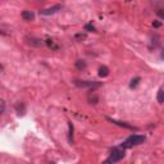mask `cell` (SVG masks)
I'll return each instance as SVG.
<instances>
[{"instance_id":"21","label":"cell","mask_w":164,"mask_h":164,"mask_svg":"<svg viewBox=\"0 0 164 164\" xmlns=\"http://www.w3.org/2000/svg\"><path fill=\"white\" fill-rule=\"evenodd\" d=\"M162 59H164V49H163V51H162V55H160Z\"/></svg>"},{"instance_id":"17","label":"cell","mask_w":164,"mask_h":164,"mask_svg":"<svg viewBox=\"0 0 164 164\" xmlns=\"http://www.w3.org/2000/svg\"><path fill=\"white\" fill-rule=\"evenodd\" d=\"M85 39H86L85 34H77L76 35V40H85Z\"/></svg>"},{"instance_id":"12","label":"cell","mask_w":164,"mask_h":164,"mask_svg":"<svg viewBox=\"0 0 164 164\" xmlns=\"http://www.w3.org/2000/svg\"><path fill=\"white\" fill-rule=\"evenodd\" d=\"M156 100H158V103H160V104H163V103H164V90H163V89H160L159 91H158Z\"/></svg>"},{"instance_id":"14","label":"cell","mask_w":164,"mask_h":164,"mask_svg":"<svg viewBox=\"0 0 164 164\" xmlns=\"http://www.w3.org/2000/svg\"><path fill=\"white\" fill-rule=\"evenodd\" d=\"M76 67H77V69H85L86 68V62L85 61H77L76 62Z\"/></svg>"},{"instance_id":"19","label":"cell","mask_w":164,"mask_h":164,"mask_svg":"<svg viewBox=\"0 0 164 164\" xmlns=\"http://www.w3.org/2000/svg\"><path fill=\"white\" fill-rule=\"evenodd\" d=\"M156 14H158V17H159V18L164 19V9H160V10H158V12H156Z\"/></svg>"},{"instance_id":"5","label":"cell","mask_w":164,"mask_h":164,"mask_svg":"<svg viewBox=\"0 0 164 164\" xmlns=\"http://www.w3.org/2000/svg\"><path fill=\"white\" fill-rule=\"evenodd\" d=\"M26 41L28 45L31 46H35V48H40V46H44L45 45V41H42L41 39H37V37H34V36H27L26 37Z\"/></svg>"},{"instance_id":"11","label":"cell","mask_w":164,"mask_h":164,"mask_svg":"<svg viewBox=\"0 0 164 164\" xmlns=\"http://www.w3.org/2000/svg\"><path fill=\"white\" fill-rule=\"evenodd\" d=\"M68 128H69V131H68V141L71 144H73V124H72V122H68Z\"/></svg>"},{"instance_id":"1","label":"cell","mask_w":164,"mask_h":164,"mask_svg":"<svg viewBox=\"0 0 164 164\" xmlns=\"http://www.w3.org/2000/svg\"><path fill=\"white\" fill-rule=\"evenodd\" d=\"M145 141H146V137L144 135H131L123 141V144L121 145V147L122 149H130V147L139 146L141 144H144Z\"/></svg>"},{"instance_id":"4","label":"cell","mask_w":164,"mask_h":164,"mask_svg":"<svg viewBox=\"0 0 164 164\" xmlns=\"http://www.w3.org/2000/svg\"><path fill=\"white\" fill-rule=\"evenodd\" d=\"M63 9V5L62 4H55L50 8H46V9H41L40 10V15H51V14H55L58 13L59 10Z\"/></svg>"},{"instance_id":"16","label":"cell","mask_w":164,"mask_h":164,"mask_svg":"<svg viewBox=\"0 0 164 164\" xmlns=\"http://www.w3.org/2000/svg\"><path fill=\"white\" fill-rule=\"evenodd\" d=\"M89 101L91 103V104H96L97 101H99V99H97V96L94 94V96H92V94H90V96H89Z\"/></svg>"},{"instance_id":"13","label":"cell","mask_w":164,"mask_h":164,"mask_svg":"<svg viewBox=\"0 0 164 164\" xmlns=\"http://www.w3.org/2000/svg\"><path fill=\"white\" fill-rule=\"evenodd\" d=\"M140 81H141V78H140V77H135L132 81H131L130 87H131V89H135V87L139 85V82H140Z\"/></svg>"},{"instance_id":"15","label":"cell","mask_w":164,"mask_h":164,"mask_svg":"<svg viewBox=\"0 0 164 164\" xmlns=\"http://www.w3.org/2000/svg\"><path fill=\"white\" fill-rule=\"evenodd\" d=\"M85 31H87V32H95L96 28H95V26H92L91 23H86L85 25Z\"/></svg>"},{"instance_id":"9","label":"cell","mask_w":164,"mask_h":164,"mask_svg":"<svg viewBox=\"0 0 164 164\" xmlns=\"http://www.w3.org/2000/svg\"><path fill=\"white\" fill-rule=\"evenodd\" d=\"M99 77H101V78H105V77H108L109 76V68L107 67V65H101V67L99 68Z\"/></svg>"},{"instance_id":"7","label":"cell","mask_w":164,"mask_h":164,"mask_svg":"<svg viewBox=\"0 0 164 164\" xmlns=\"http://www.w3.org/2000/svg\"><path fill=\"white\" fill-rule=\"evenodd\" d=\"M14 109H15V112H17L18 116H25V113H26V105H25V103H22V101L15 103Z\"/></svg>"},{"instance_id":"20","label":"cell","mask_w":164,"mask_h":164,"mask_svg":"<svg viewBox=\"0 0 164 164\" xmlns=\"http://www.w3.org/2000/svg\"><path fill=\"white\" fill-rule=\"evenodd\" d=\"M153 26H154V27H160L162 23H160L159 21H156V22H153Z\"/></svg>"},{"instance_id":"8","label":"cell","mask_w":164,"mask_h":164,"mask_svg":"<svg viewBox=\"0 0 164 164\" xmlns=\"http://www.w3.org/2000/svg\"><path fill=\"white\" fill-rule=\"evenodd\" d=\"M21 15H22V18H23L25 21H34L35 19V14L31 12V10H23V12L21 13Z\"/></svg>"},{"instance_id":"2","label":"cell","mask_w":164,"mask_h":164,"mask_svg":"<svg viewBox=\"0 0 164 164\" xmlns=\"http://www.w3.org/2000/svg\"><path fill=\"white\" fill-rule=\"evenodd\" d=\"M124 155H126L124 149H122L121 146H119V147H114V149L112 150V153H110V155H109V158L103 164H116L119 160H122L123 158H124Z\"/></svg>"},{"instance_id":"6","label":"cell","mask_w":164,"mask_h":164,"mask_svg":"<svg viewBox=\"0 0 164 164\" xmlns=\"http://www.w3.org/2000/svg\"><path fill=\"white\" fill-rule=\"evenodd\" d=\"M108 121L114 123V124H117V126H119V127H123V128H127V130H132V131H137V128H136V127H133V126H131V124L126 123V122H119V121H116V119H112V118H108Z\"/></svg>"},{"instance_id":"22","label":"cell","mask_w":164,"mask_h":164,"mask_svg":"<svg viewBox=\"0 0 164 164\" xmlns=\"http://www.w3.org/2000/svg\"><path fill=\"white\" fill-rule=\"evenodd\" d=\"M51 164H55V163H51Z\"/></svg>"},{"instance_id":"3","label":"cell","mask_w":164,"mask_h":164,"mask_svg":"<svg viewBox=\"0 0 164 164\" xmlns=\"http://www.w3.org/2000/svg\"><path fill=\"white\" fill-rule=\"evenodd\" d=\"M74 85L77 87H81V89H90L91 91L94 89H97V87L101 86V82H96V81H80L76 80Z\"/></svg>"},{"instance_id":"18","label":"cell","mask_w":164,"mask_h":164,"mask_svg":"<svg viewBox=\"0 0 164 164\" xmlns=\"http://www.w3.org/2000/svg\"><path fill=\"white\" fill-rule=\"evenodd\" d=\"M0 107H2V109H0V113L4 114V112H5V103H4V100L0 101Z\"/></svg>"},{"instance_id":"10","label":"cell","mask_w":164,"mask_h":164,"mask_svg":"<svg viewBox=\"0 0 164 164\" xmlns=\"http://www.w3.org/2000/svg\"><path fill=\"white\" fill-rule=\"evenodd\" d=\"M45 45H46L49 49H51V50H55V51L59 50V46L55 44V41L51 40V39H48V40L45 41Z\"/></svg>"}]
</instances>
